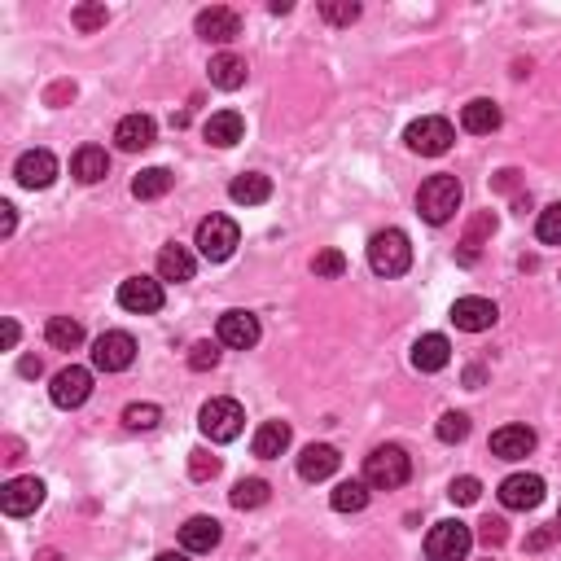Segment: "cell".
I'll use <instances>...</instances> for the list:
<instances>
[{
    "instance_id": "6da1fadb",
    "label": "cell",
    "mask_w": 561,
    "mask_h": 561,
    "mask_svg": "<svg viewBox=\"0 0 561 561\" xmlns=\"http://www.w3.org/2000/svg\"><path fill=\"white\" fill-rule=\"evenodd\" d=\"M412 478V461L404 448H395V443H386V448H373L369 461H364V483L377 487V491H395L404 487Z\"/></svg>"
},
{
    "instance_id": "7a4b0ae2",
    "label": "cell",
    "mask_w": 561,
    "mask_h": 561,
    "mask_svg": "<svg viewBox=\"0 0 561 561\" xmlns=\"http://www.w3.org/2000/svg\"><path fill=\"white\" fill-rule=\"evenodd\" d=\"M369 268L377 272V277H404V272L412 268V246H408V237L399 233V228H382V233H373Z\"/></svg>"
},
{
    "instance_id": "3957f363",
    "label": "cell",
    "mask_w": 561,
    "mask_h": 561,
    "mask_svg": "<svg viewBox=\"0 0 561 561\" xmlns=\"http://www.w3.org/2000/svg\"><path fill=\"white\" fill-rule=\"evenodd\" d=\"M417 211L426 215V224H448L461 211V180L456 176H430L417 193Z\"/></svg>"
},
{
    "instance_id": "277c9868",
    "label": "cell",
    "mask_w": 561,
    "mask_h": 561,
    "mask_svg": "<svg viewBox=\"0 0 561 561\" xmlns=\"http://www.w3.org/2000/svg\"><path fill=\"white\" fill-rule=\"evenodd\" d=\"M242 246V228L237 220H228V215H206L198 224V255L211 259V263H224L233 259V250Z\"/></svg>"
},
{
    "instance_id": "5b68a950",
    "label": "cell",
    "mask_w": 561,
    "mask_h": 561,
    "mask_svg": "<svg viewBox=\"0 0 561 561\" xmlns=\"http://www.w3.org/2000/svg\"><path fill=\"white\" fill-rule=\"evenodd\" d=\"M198 426L211 443H233L246 426V412L237 399H211V404H202V412H198Z\"/></svg>"
},
{
    "instance_id": "8992f818",
    "label": "cell",
    "mask_w": 561,
    "mask_h": 561,
    "mask_svg": "<svg viewBox=\"0 0 561 561\" xmlns=\"http://www.w3.org/2000/svg\"><path fill=\"white\" fill-rule=\"evenodd\" d=\"M404 141H408V150H412V154L439 158V154H448V150H452L456 132H452V123H448V119H439V114H426V119L408 123Z\"/></svg>"
},
{
    "instance_id": "52a82bcc",
    "label": "cell",
    "mask_w": 561,
    "mask_h": 561,
    "mask_svg": "<svg viewBox=\"0 0 561 561\" xmlns=\"http://www.w3.org/2000/svg\"><path fill=\"white\" fill-rule=\"evenodd\" d=\"M469 544H474V531L465 522H434L426 535V557L430 561H465Z\"/></svg>"
},
{
    "instance_id": "ba28073f",
    "label": "cell",
    "mask_w": 561,
    "mask_h": 561,
    "mask_svg": "<svg viewBox=\"0 0 561 561\" xmlns=\"http://www.w3.org/2000/svg\"><path fill=\"white\" fill-rule=\"evenodd\" d=\"M132 360H136V338L123 334V329H106L93 342V364L101 373H123V369H132Z\"/></svg>"
},
{
    "instance_id": "9c48e42d",
    "label": "cell",
    "mask_w": 561,
    "mask_h": 561,
    "mask_svg": "<svg viewBox=\"0 0 561 561\" xmlns=\"http://www.w3.org/2000/svg\"><path fill=\"white\" fill-rule=\"evenodd\" d=\"M163 281L158 277H128L119 285V307L123 312H136V316H154L163 307Z\"/></svg>"
},
{
    "instance_id": "30bf717a",
    "label": "cell",
    "mask_w": 561,
    "mask_h": 561,
    "mask_svg": "<svg viewBox=\"0 0 561 561\" xmlns=\"http://www.w3.org/2000/svg\"><path fill=\"white\" fill-rule=\"evenodd\" d=\"M40 505H44L40 478H9V483L0 487V509H5L9 518H27V513H36Z\"/></svg>"
},
{
    "instance_id": "8fae6325",
    "label": "cell",
    "mask_w": 561,
    "mask_h": 561,
    "mask_svg": "<svg viewBox=\"0 0 561 561\" xmlns=\"http://www.w3.org/2000/svg\"><path fill=\"white\" fill-rule=\"evenodd\" d=\"M49 395H53V404H57V408H79L88 395H93V373L79 369V364H66V369L53 377Z\"/></svg>"
},
{
    "instance_id": "7c38bea8",
    "label": "cell",
    "mask_w": 561,
    "mask_h": 561,
    "mask_svg": "<svg viewBox=\"0 0 561 561\" xmlns=\"http://www.w3.org/2000/svg\"><path fill=\"white\" fill-rule=\"evenodd\" d=\"M14 176H18L22 189H49L53 180H57V158L49 150H27V154L18 158Z\"/></svg>"
},
{
    "instance_id": "4fadbf2b",
    "label": "cell",
    "mask_w": 561,
    "mask_h": 561,
    "mask_svg": "<svg viewBox=\"0 0 561 561\" xmlns=\"http://www.w3.org/2000/svg\"><path fill=\"white\" fill-rule=\"evenodd\" d=\"M544 500V478L540 474H509L500 483V505L505 509H535Z\"/></svg>"
},
{
    "instance_id": "5bb4252c",
    "label": "cell",
    "mask_w": 561,
    "mask_h": 561,
    "mask_svg": "<svg viewBox=\"0 0 561 561\" xmlns=\"http://www.w3.org/2000/svg\"><path fill=\"white\" fill-rule=\"evenodd\" d=\"M198 36L202 40H215V44H228L242 36V18H237V9L228 5H211L198 14Z\"/></svg>"
},
{
    "instance_id": "9a60e30c",
    "label": "cell",
    "mask_w": 561,
    "mask_h": 561,
    "mask_svg": "<svg viewBox=\"0 0 561 561\" xmlns=\"http://www.w3.org/2000/svg\"><path fill=\"white\" fill-rule=\"evenodd\" d=\"M496 303L491 299H478V294H469V299H456L452 303V320L456 329H465V334H483V329L496 325Z\"/></svg>"
},
{
    "instance_id": "2e32d148",
    "label": "cell",
    "mask_w": 561,
    "mask_h": 561,
    "mask_svg": "<svg viewBox=\"0 0 561 561\" xmlns=\"http://www.w3.org/2000/svg\"><path fill=\"white\" fill-rule=\"evenodd\" d=\"M220 342L233 351H250L259 342V316L255 312H224L220 316Z\"/></svg>"
},
{
    "instance_id": "e0dca14e",
    "label": "cell",
    "mask_w": 561,
    "mask_h": 561,
    "mask_svg": "<svg viewBox=\"0 0 561 561\" xmlns=\"http://www.w3.org/2000/svg\"><path fill=\"white\" fill-rule=\"evenodd\" d=\"M342 465L338 448H329V443H312V448H303L299 456V478L303 483H325V478H334Z\"/></svg>"
},
{
    "instance_id": "ac0fdd59",
    "label": "cell",
    "mask_w": 561,
    "mask_h": 561,
    "mask_svg": "<svg viewBox=\"0 0 561 561\" xmlns=\"http://www.w3.org/2000/svg\"><path fill=\"white\" fill-rule=\"evenodd\" d=\"M193 272H198V259H193V250L189 246H163L158 250V281H176V285H185L193 281Z\"/></svg>"
},
{
    "instance_id": "d6986e66",
    "label": "cell",
    "mask_w": 561,
    "mask_h": 561,
    "mask_svg": "<svg viewBox=\"0 0 561 561\" xmlns=\"http://www.w3.org/2000/svg\"><path fill=\"white\" fill-rule=\"evenodd\" d=\"M154 119L150 114H128V119H119V128H114V141H119V150L128 154H141L154 145Z\"/></svg>"
},
{
    "instance_id": "ffe728a7",
    "label": "cell",
    "mask_w": 561,
    "mask_h": 561,
    "mask_svg": "<svg viewBox=\"0 0 561 561\" xmlns=\"http://www.w3.org/2000/svg\"><path fill=\"white\" fill-rule=\"evenodd\" d=\"M491 452L500 456V461H522V456L535 452V430L526 426H500L491 434Z\"/></svg>"
},
{
    "instance_id": "44dd1931",
    "label": "cell",
    "mask_w": 561,
    "mask_h": 561,
    "mask_svg": "<svg viewBox=\"0 0 561 561\" xmlns=\"http://www.w3.org/2000/svg\"><path fill=\"white\" fill-rule=\"evenodd\" d=\"M202 136L211 145H220V150H228V145H237L246 136V119L237 110H215L211 119L202 123Z\"/></svg>"
},
{
    "instance_id": "7402d4cb",
    "label": "cell",
    "mask_w": 561,
    "mask_h": 561,
    "mask_svg": "<svg viewBox=\"0 0 561 561\" xmlns=\"http://www.w3.org/2000/svg\"><path fill=\"white\" fill-rule=\"evenodd\" d=\"M448 360H452V342L443 334H426L412 347V369L417 373H439V369H448Z\"/></svg>"
},
{
    "instance_id": "603a6c76",
    "label": "cell",
    "mask_w": 561,
    "mask_h": 561,
    "mask_svg": "<svg viewBox=\"0 0 561 561\" xmlns=\"http://www.w3.org/2000/svg\"><path fill=\"white\" fill-rule=\"evenodd\" d=\"M220 522L215 518H189L185 526H180V548L185 553H211L215 544H220Z\"/></svg>"
},
{
    "instance_id": "cb8c5ba5",
    "label": "cell",
    "mask_w": 561,
    "mask_h": 561,
    "mask_svg": "<svg viewBox=\"0 0 561 561\" xmlns=\"http://www.w3.org/2000/svg\"><path fill=\"white\" fill-rule=\"evenodd\" d=\"M71 176L79 185H97V180L110 176V154L101 150V145H84L75 158H71Z\"/></svg>"
},
{
    "instance_id": "d4e9b609",
    "label": "cell",
    "mask_w": 561,
    "mask_h": 561,
    "mask_svg": "<svg viewBox=\"0 0 561 561\" xmlns=\"http://www.w3.org/2000/svg\"><path fill=\"white\" fill-rule=\"evenodd\" d=\"M228 198H233L237 206H259L272 198V180L263 176V171H242V176L228 185Z\"/></svg>"
},
{
    "instance_id": "484cf974",
    "label": "cell",
    "mask_w": 561,
    "mask_h": 561,
    "mask_svg": "<svg viewBox=\"0 0 561 561\" xmlns=\"http://www.w3.org/2000/svg\"><path fill=\"white\" fill-rule=\"evenodd\" d=\"M290 439H294V430L285 426V421H263V426L255 430V456L259 461H272V456H281L285 448H290Z\"/></svg>"
},
{
    "instance_id": "4316f807",
    "label": "cell",
    "mask_w": 561,
    "mask_h": 561,
    "mask_svg": "<svg viewBox=\"0 0 561 561\" xmlns=\"http://www.w3.org/2000/svg\"><path fill=\"white\" fill-rule=\"evenodd\" d=\"M461 128L474 132V136H491L500 128V106H496V101H487V97L469 101V106L461 110Z\"/></svg>"
},
{
    "instance_id": "83f0119b",
    "label": "cell",
    "mask_w": 561,
    "mask_h": 561,
    "mask_svg": "<svg viewBox=\"0 0 561 561\" xmlns=\"http://www.w3.org/2000/svg\"><path fill=\"white\" fill-rule=\"evenodd\" d=\"M211 84L215 88H224V93H233V88H242L246 84V57H237V53H220V57H211Z\"/></svg>"
},
{
    "instance_id": "f1b7e54d",
    "label": "cell",
    "mask_w": 561,
    "mask_h": 561,
    "mask_svg": "<svg viewBox=\"0 0 561 561\" xmlns=\"http://www.w3.org/2000/svg\"><path fill=\"white\" fill-rule=\"evenodd\" d=\"M44 338H49V347H57V351H75L79 342H84V325L71 316H53L49 325H44Z\"/></svg>"
},
{
    "instance_id": "f546056e",
    "label": "cell",
    "mask_w": 561,
    "mask_h": 561,
    "mask_svg": "<svg viewBox=\"0 0 561 561\" xmlns=\"http://www.w3.org/2000/svg\"><path fill=\"white\" fill-rule=\"evenodd\" d=\"M171 185H176V176H171L167 167H145L141 176L132 180V193H136L141 202H154V198H163Z\"/></svg>"
},
{
    "instance_id": "4dcf8cb0",
    "label": "cell",
    "mask_w": 561,
    "mask_h": 561,
    "mask_svg": "<svg viewBox=\"0 0 561 561\" xmlns=\"http://www.w3.org/2000/svg\"><path fill=\"white\" fill-rule=\"evenodd\" d=\"M329 505H334L338 513H360L364 505H369V483H364V478H347V483L334 487Z\"/></svg>"
},
{
    "instance_id": "1f68e13d",
    "label": "cell",
    "mask_w": 561,
    "mask_h": 561,
    "mask_svg": "<svg viewBox=\"0 0 561 561\" xmlns=\"http://www.w3.org/2000/svg\"><path fill=\"white\" fill-rule=\"evenodd\" d=\"M268 483H263V478H242V483L233 487V509H259V505H268Z\"/></svg>"
},
{
    "instance_id": "d6a6232c",
    "label": "cell",
    "mask_w": 561,
    "mask_h": 561,
    "mask_svg": "<svg viewBox=\"0 0 561 561\" xmlns=\"http://www.w3.org/2000/svg\"><path fill=\"white\" fill-rule=\"evenodd\" d=\"M158 417H163V408L158 404H128L123 408V426L128 430H154Z\"/></svg>"
},
{
    "instance_id": "836d02e7",
    "label": "cell",
    "mask_w": 561,
    "mask_h": 561,
    "mask_svg": "<svg viewBox=\"0 0 561 561\" xmlns=\"http://www.w3.org/2000/svg\"><path fill=\"white\" fill-rule=\"evenodd\" d=\"M320 18L334 22V27H351V22L360 18V5L356 0H325V5H320Z\"/></svg>"
},
{
    "instance_id": "e575fe53",
    "label": "cell",
    "mask_w": 561,
    "mask_h": 561,
    "mask_svg": "<svg viewBox=\"0 0 561 561\" xmlns=\"http://www.w3.org/2000/svg\"><path fill=\"white\" fill-rule=\"evenodd\" d=\"M535 233H540L544 246H561V202L544 206V211H540V224H535Z\"/></svg>"
},
{
    "instance_id": "d590c367",
    "label": "cell",
    "mask_w": 561,
    "mask_h": 561,
    "mask_svg": "<svg viewBox=\"0 0 561 561\" xmlns=\"http://www.w3.org/2000/svg\"><path fill=\"white\" fill-rule=\"evenodd\" d=\"M312 272L325 277V281H338L342 272H347V255H342V250H320V255L312 259Z\"/></svg>"
},
{
    "instance_id": "8d00e7d4",
    "label": "cell",
    "mask_w": 561,
    "mask_h": 561,
    "mask_svg": "<svg viewBox=\"0 0 561 561\" xmlns=\"http://www.w3.org/2000/svg\"><path fill=\"white\" fill-rule=\"evenodd\" d=\"M71 22L79 31H97V27H106V22H110V9L106 5H79L71 14Z\"/></svg>"
},
{
    "instance_id": "74e56055",
    "label": "cell",
    "mask_w": 561,
    "mask_h": 561,
    "mask_svg": "<svg viewBox=\"0 0 561 561\" xmlns=\"http://www.w3.org/2000/svg\"><path fill=\"white\" fill-rule=\"evenodd\" d=\"M215 364H220V347H215V342H193L189 347V369L206 373V369H215Z\"/></svg>"
},
{
    "instance_id": "f35d334b",
    "label": "cell",
    "mask_w": 561,
    "mask_h": 561,
    "mask_svg": "<svg viewBox=\"0 0 561 561\" xmlns=\"http://www.w3.org/2000/svg\"><path fill=\"white\" fill-rule=\"evenodd\" d=\"M448 496H452V505H478V496H483V483H478L474 474H465V478H456V483L448 487Z\"/></svg>"
},
{
    "instance_id": "ab89813d",
    "label": "cell",
    "mask_w": 561,
    "mask_h": 561,
    "mask_svg": "<svg viewBox=\"0 0 561 561\" xmlns=\"http://www.w3.org/2000/svg\"><path fill=\"white\" fill-rule=\"evenodd\" d=\"M439 439H443V443L469 439V417H465V412H448V417L439 421Z\"/></svg>"
},
{
    "instance_id": "60d3db41",
    "label": "cell",
    "mask_w": 561,
    "mask_h": 561,
    "mask_svg": "<svg viewBox=\"0 0 561 561\" xmlns=\"http://www.w3.org/2000/svg\"><path fill=\"white\" fill-rule=\"evenodd\" d=\"M189 474L198 478V483H206V478H215L220 474V456H211V452H189Z\"/></svg>"
},
{
    "instance_id": "b9f144b4",
    "label": "cell",
    "mask_w": 561,
    "mask_h": 561,
    "mask_svg": "<svg viewBox=\"0 0 561 561\" xmlns=\"http://www.w3.org/2000/svg\"><path fill=\"white\" fill-rule=\"evenodd\" d=\"M505 535H509V531H505V522H500V518H487V522H483V544H487V548H491V544H505Z\"/></svg>"
},
{
    "instance_id": "7bdbcfd3",
    "label": "cell",
    "mask_w": 561,
    "mask_h": 561,
    "mask_svg": "<svg viewBox=\"0 0 561 561\" xmlns=\"http://www.w3.org/2000/svg\"><path fill=\"white\" fill-rule=\"evenodd\" d=\"M0 233H5V237L14 233V206H9V202L0 206Z\"/></svg>"
},
{
    "instance_id": "ee69618b",
    "label": "cell",
    "mask_w": 561,
    "mask_h": 561,
    "mask_svg": "<svg viewBox=\"0 0 561 561\" xmlns=\"http://www.w3.org/2000/svg\"><path fill=\"white\" fill-rule=\"evenodd\" d=\"M18 347V325L14 320H5V351H14Z\"/></svg>"
},
{
    "instance_id": "f6af8a7d",
    "label": "cell",
    "mask_w": 561,
    "mask_h": 561,
    "mask_svg": "<svg viewBox=\"0 0 561 561\" xmlns=\"http://www.w3.org/2000/svg\"><path fill=\"white\" fill-rule=\"evenodd\" d=\"M18 369H22V377H40V360H36V356H27V360L18 364Z\"/></svg>"
},
{
    "instance_id": "bcb514c9",
    "label": "cell",
    "mask_w": 561,
    "mask_h": 561,
    "mask_svg": "<svg viewBox=\"0 0 561 561\" xmlns=\"http://www.w3.org/2000/svg\"><path fill=\"white\" fill-rule=\"evenodd\" d=\"M544 544H553V531H540V535H531V548H544Z\"/></svg>"
},
{
    "instance_id": "7dc6e473",
    "label": "cell",
    "mask_w": 561,
    "mask_h": 561,
    "mask_svg": "<svg viewBox=\"0 0 561 561\" xmlns=\"http://www.w3.org/2000/svg\"><path fill=\"white\" fill-rule=\"evenodd\" d=\"M154 561H189V553H158Z\"/></svg>"
},
{
    "instance_id": "c3c4849f",
    "label": "cell",
    "mask_w": 561,
    "mask_h": 561,
    "mask_svg": "<svg viewBox=\"0 0 561 561\" xmlns=\"http://www.w3.org/2000/svg\"><path fill=\"white\" fill-rule=\"evenodd\" d=\"M36 561H62V553H53V548H44V553H40Z\"/></svg>"
},
{
    "instance_id": "681fc988",
    "label": "cell",
    "mask_w": 561,
    "mask_h": 561,
    "mask_svg": "<svg viewBox=\"0 0 561 561\" xmlns=\"http://www.w3.org/2000/svg\"><path fill=\"white\" fill-rule=\"evenodd\" d=\"M557 522H561V513H557Z\"/></svg>"
}]
</instances>
